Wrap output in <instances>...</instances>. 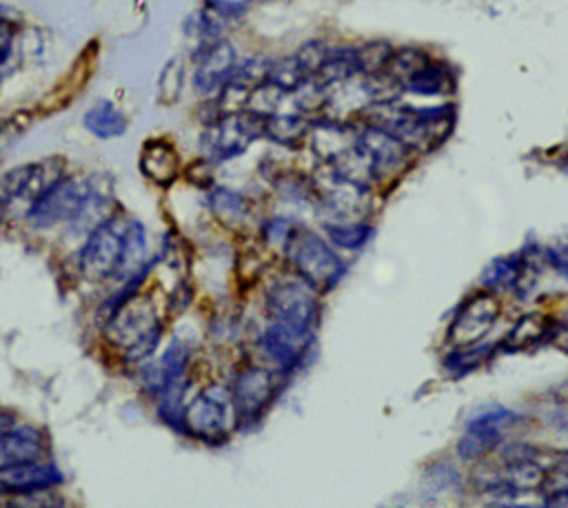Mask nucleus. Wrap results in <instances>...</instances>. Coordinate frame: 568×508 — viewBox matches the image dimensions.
<instances>
[{"mask_svg": "<svg viewBox=\"0 0 568 508\" xmlns=\"http://www.w3.org/2000/svg\"><path fill=\"white\" fill-rule=\"evenodd\" d=\"M364 124L379 126L404 142L410 151L428 153L437 149L453 131L455 124V106H404L393 102H371L362 109Z\"/></svg>", "mask_w": 568, "mask_h": 508, "instance_id": "obj_1", "label": "nucleus"}, {"mask_svg": "<svg viewBox=\"0 0 568 508\" xmlns=\"http://www.w3.org/2000/svg\"><path fill=\"white\" fill-rule=\"evenodd\" d=\"M390 53H393V47L386 40H373V42L355 47V55H357V64H359V75L382 71L386 67Z\"/></svg>", "mask_w": 568, "mask_h": 508, "instance_id": "obj_31", "label": "nucleus"}, {"mask_svg": "<svg viewBox=\"0 0 568 508\" xmlns=\"http://www.w3.org/2000/svg\"><path fill=\"white\" fill-rule=\"evenodd\" d=\"M275 395H277V375L275 370L264 366L240 368L231 386V399H233L237 419L242 421H257L262 413L271 406Z\"/></svg>", "mask_w": 568, "mask_h": 508, "instance_id": "obj_10", "label": "nucleus"}, {"mask_svg": "<svg viewBox=\"0 0 568 508\" xmlns=\"http://www.w3.org/2000/svg\"><path fill=\"white\" fill-rule=\"evenodd\" d=\"M499 437H501L499 433H484V430L466 428V433L462 435V439L457 444V453L462 459H468V461L479 459L497 446Z\"/></svg>", "mask_w": 568, "mask_h": 508, "instance_id": "obj_32", "label": "nucleus"}, {"mask_svg": "<svg viewBox=\"0 0 568 508\" xmlns=\"http://www.w3.org/2000/svg\"><path fill=\"white\" fill-rule=\"evenodd\" d=\"M240 55L233 42L224 38L200 42L191 53V87L204 100H215L224 89Z\"/></svg>", "mask_w": 568, "mask_h": 508, "instance_id": "obj_7", "label": "nucleus"}, {"mask_svg": "<svg viewBox=\"0 0 568 508\" xmlns=\"http://www.w3.org/2000/svg\"><path fill=\"white\" fill-rule=\"evenodd\" d=\"M355 144L366 155L375 180L397 171L408 160V153H410V149L404 142H399L395 135L373 124H364L357 131Z\"/></svg>", "mask_w": 568, "mask_h": 508, "instance_id": "obj_14", "label": "nucleus"}, {"mask_svg": "<svg viewBox=\"0 0 568 508\" xmlns=\"http://www.w3.org/2000/svg\"><path fill=\"white\" fill-rule=\"evenodd\" d=\"M355 75H359L355 47H335V49L331 47L328 55L324 58V62L320 64V69L311 80L324 89H331L335 84L348 82Z\"/></svg>", "mask_w": 568, "mask_h": 508, "instance_id": "obj_24", "label": "nucleus"}, {"mask_svg": "<svg viewBox=\"0 0 568 508\" xmlns=\"http://www.w3.org/2000/svg\"><path fill=\"white\" fill-rule=\"evenodd\" d=\"M313 342V328L295 326L286 322H273L260 337L264 355L282 373H291L300 366Z\"/></svg>", "mask_w": 568, "mask_h": 508, "instance_id": "obj_12", "label": "nucleus"}, {"mask_svg": "<svg viewBox=\"0 0 568 508\" xmlns=\"http://www.w3.org/2000/svg\"><path fill=\"white\" fill-rule=\"evenodd\" d=\"M62 481V473L49 461H7L0 466V492L33 495L44 492Z\"/></svg>", "mask_w": 568, "mask_h": 508, "instance_id": "obj_15", "label": "nucleus"}, {"mask_svg": "<svg viewBox=\"0 0 568 508\" xmlns=\"http://www.w3.org/2000/svg\"><path fill=\"white\" fill-rule=\"evenodd\" d=\"M82 124L91 135H95L100 140H113V138L124 135L126 115L122 113V109L115 102L98 100L84 111Z\"/></svg>", "mask_w": 568, "mask_h": 508, "instance_id": "obj_23", "label": "nucleus"}, {"mask_svg": "<svg viewBox=\"0 0 568 508\" xmlns=\"http://www.w3.org/2000/svg\"><path fill=\"white\" fill-rule=\"evenodd\" d=\"M131 220H122L111 215L106 222L95 226L78 255V266L82 277L91 282H100L113 277L122 264L124 246H126V231Z\"/></svg>", "mask_w": 568, "mask_h": 508, "instance_id": "obj_6", "label": "nucleus"}, {"mask_svg": "<svg viewBox=\"0 0 568 508\" xmlns=\"http://www.w3.org/2000/svg\"><path fill=\"white\" fill-rule=\"evenodd\" d=\"M308 80H311V73L302 64V60L297 58L295 51L286 53V55H280V58L271 60V64H268L266 84L277 89L282 95L297 93Z\"/></svg>", "mask_w": 568, "mask_h": 508, "instance_id": "obj_25", "label": "nucleus"}, {"mask_svg": "<svg viewBox=\"0 0 568 508\" xmlns=\"http://www.w3.org/2000/svg\"><path fill=\"white\" fill-rule=\"evenodd\" d=\"M355 135H357V129H353L351 124L322 118V120H311V133L306 144L313 149V153L320 160L328 164L355 144Z\"/></svg>", "mask_w": 568, "mask_h": 508, "instance_id": "obj_16", "label": "nucleus"}, {"mask_svg": "<svg viewBox=\"0 0 568 508\" xmlns=\"http://www.w3.org/2000/svg\"><path fill=\"white\" fill-rule=\"evenodd\" d=\"M0 453L7 461H33L44 455V435L31 424H18L4 430Z\"/></svg>", "mask_w": 568, "mask_h": 508, "instance_id": "obj_21", "label": "nucleus"}, {"mask_svg": "<svg viewBox=\"0 0 568 508\" xmlns=\"http://www.w3.org/2000/svg\"><path fill=\"white\" fill-rule=\"evenodd\" d=\"M324 231L335 246L348 248V251L362 248L373 235V228L364 222H326Z\"/></svg>", "mask_w": 568, "mask_h": 508, "instance_id": "obj_29", "label": "nucleus"}, {"mask_svg": "<svg viewBox=\"0 0 568 508\" xmlns=\"http://www.w3.org/2000/svg\"><path fill=\"white\" fill-rule=\"evenodd\" d=\"M266 311L275 322L313 328L317 319L315 288L300 280H280L266 293Z\"/></svg>", "mask_w": 568, "mask_h": 508, "instance_id": "obj_8", "label": "nucleus"}, {"mask_svg": "<svg viewBox=\"0 0 568 508\" xmlns=\"http://www.w3.org/2000/svg\"><path fill=\"white\" fill-rule=\"evenodd\" d=\"M455 89V78L446 64L428 60L419 71H415L406 82L404 91L415 95H444Z\"/></svg>", "mask_w": 568, "mask_h": 508, "instance_id": "obj_26", "label": "nucleus"}, {"mask_svg": "<svg viewBox=\"0 0 568 508\" xmlns=\"http://www.w3.org/2000/svg\"><path fill=\"white\" fill-rule=\"evenodd\" d=\"M186 364H189V346L175 337V339H171L164 355L153 366L144 368L142 386L151 393H160L169 384L184 377Z\"/></svg>", "mask_w": 568, "mask_h": 508, "instance_id": "obj_19", "label": "nucleus"}, {"mask_svg": "<svg viewBox=\"0 0 568 508\" xmlns=\"http://www.w3.org/2000/svg\"><path fill=\"white\" fill-rule=\"evenodd\" d=\"M64 162L60 158H47L29 164H20L0 175V200L11 202H33L38 200L53 182L62 177Z\"/></svg>", "mask_w": 568, "mask_h": 508, "instance_id": "obj_9", "label": "nucleus"}, {"mask_svg": "<svg viewBox=\"0 0 568 508\" xmlns=\"http://www.w3.org/2000/svg\"><path fill=\"white\" fill-rule=\"evenodd\" d=\"M548 475L532 459H510L499 477H495L486 488L495 495H521L537 490L546 484Z\"/></svg>", "mask_w": 568, "mask_h": 508, "instance_id": "obj_18", "label": "nucleus"}, {"mask_svg": "<svg viewBox=\"0 0 568 508\" xmlns=\"http://www.w3.org/2000/svg\"><path fill=\"white\" fill-rule=\"evenodd\" d=\"M497 315H499V302L493 293L484 291L466 297L459 304L448 326V342L455 348L477 344L493 328V324L497 322Z\"/></svg>", "mask_w": 568, "mask_h": 508, "instance_id": "obj_11", "label": "nucleus"}, {"mask_svg": "<svg viewBox=\"0 0 568 508\" xmlns=\"http://www.w3.org/2000/svg\"><path fill=\"white\" fill-rule=\"evenodd\" d=\"M524 271H526V262H524L521 255L497 257L484 271L481 282L488 291H508V288H515L521 282Z\"/></svg>", "mask_w": 568, "mask_h": 508, "instance_id": "obj_27", "label": "nucleus"}, {"mask_svg": "<svg viewBox=\"0 0 568 508\" xmlns=\"http://www.w3.org/2000/svg\"><path fill=\"white\" fill-rule=\"evenodd\" d=\"M13 9L0 4V69L7 64L13 44H16V35H18V24L20 20L11 16Z\"/></svg>", "mask_w": 568, "mask_h": 508, "instance_id": "obj_36", "label": "nucleus"}, {"mask_svg": "<svg viewBox=\"0 0 568 508\" xmlns=\"http://www.w3.org/2000/svg\"><path fill=\"white\" fill-rule=\"evenodd\" d=\"M98 182V175H62L38 200L29 204V211L24 215L27 222L36 228H49L60 222H71L82 211Z\"/></svg>", "mask_w": 568, "mask_h": 508, "instance_id": "obj_5", "label": "nucleus"}, {"mask_svg": "<svg viewBox=\"0 0 568 508\" xmlns=\"http://www.w3.org/2000/svg\"><path fill=\"white\" fill-rule=\"evenodd\" d=\"M104 337L126 362H142L151 357L162 337V322L155 315L151 297L133 293L122 299L109 313Z\"/></svg>", "mask_w": 568, "mask_h": 508, "instance_id": "obj_2", "label": "nucleus"}, {"mask_svg": "<svg viewBox=\"0 0 568 508\" xmlns=\"http://www.w3.org/2000/svg\"><path fill=\"white\" fill-rule=\"evenodd\" d=\"M4 430H7V428H2V421H0V439H2V435H4Z\"/></svg>", "mask_w": 568, "mask_h": 508, "instance_id": "obj_39", "label": "nucleus"}, {"mask_svg": "<svg viewBox=\"0 0 568 508\" xmlns=\"http://www.w3.org/2000/svg\"><path fill=\"white\" fill-rule=\"evenodd\" d=\"M284 253L297 277L317 293L331 291L346 273L344 260L328 246V242L304 226L291 228L284 242Z\"/></svg>", "mask_w": 568, "mask_h": 508, "instance_id": "obj_4", "label": "nucleus"}, {"mask_svg": "<svg viewBox=\"0 0 568 508\" xmlns=\"http://www.w3.org/2000/svg\"><path fill=\"white\" fill-rule=\"evenodd\" d=\"M264 118L266 113L251 106L220 113L200 133L202 155L211 162H229L244 155L264 135Z\"/></svg>", "mask_w": 568, "mask_h": 508, "instance_id": "obj_3", "label": "nucleus"}, {"mask_svg": "<svg viewBox=\"0 0 568 508\" xmlns=\"http://www.w3.org/2000/svg\"><path fill=\"white\" fill-rule=\"evenodd\" d=\"M488 355H490V346H479V348H468V346H464V348L453 350V353L446 357L444 364H446L448 370H455L457 375H462V373H468V370L477 368Z\"/></svg>", "mask_w": 568, "mask_h": 508, "instance_id": "obj_35", "label": "nucleus"}, {"mask_svg": "<svg viewBox=\"0 0 568 508\" xmlns=\"http://www.w3.org/2000/svg\"><path fill=\"white\" fill-rule=\"evenodd\" d=\"M428 60H430V58H428L422 49H417V47H402V49H393V53H390V58H388L384 71H388V73L404 87V82H406L415 71H419Z\"/></svg>", "mask_w": 568, "mask_h": 508, "instance_id": "obj_28", "label": "nucleus"}, {"mask_svg": "<svg viewBox=\"0 0 568 508\" xmlns=\"http://www.w3.org/2000/svg\"><path fill=\"white\" fill-rule=\"evenodd\" d=\"M182 87H184V62L182 58H171L160 73V82H158L160 100L164 104H173L180 98Z\"/></svg>", "mask_w": 568, "mask_h": 508, "instance_id": "obj_33", "label": "nucleus"}, {"mask_svg": "<svg viewBox=\"0 0 568 508\" xmlns=\"http://www.w3.org/2000/svg\"><path fill=\"white\" fill-rule=\"evenodd\" d=\"M182 426L189 435L206 441L224 439L226 435V402L213 390H202L182 410Z\"/></svg>", "mask_w": 568, "mask_h": 508, "instance_id": "obj_13", "label": "nucleus"}, {"mask_svg": "<svg viewBox=\"0 0 568 508\" xmlns=\"http://www.w3.org/2000/svg\"><path fill=\"white\" fill-rule=\"evenodd\" d=\"M140 171L144 173V177L160 186L173 184L180 171V155L173 142L166 138L146 140L140 153Z\"/></svg>", "mask_w": 568, "mask_h": 508, "instance_id": "obj_17", "label": "nucleus"}, {"mask_svg": "<svg viewBox=\"0 0 568 508\" xmlns=\"http://www.w3.org/2000/svg\"><path fill=\"white\" fill-rule=\"evenodd\" d=\"M253 2L255 0H204V4L217 9L220 13L229 16L231 20H240Z\"/></svg>", "mask_w": 568, "mask_h": 508, "instance_id": "obj_37", "label": "nucleus"}, {"mask_svg": "<svg viewBox=\"0 0 568 508\" xmlns=\"http://www.w3.org/2000/svg\"><path fill=\"white\" fill-rule=\"evenodd\" d=\"M517 419H519L517 413H513V410H508V408H504V406H497V408L486 410V413H481L479 417L470 419L466 428H470V430H484V433H499V435H501V430L508 428L510 424H515Z\"/></svg>", "mask_w": 568, "mask_h": 508, "instance_id": "obj_34", "label": "nucleus"}, {"mask_svg": "<svg viewBox=\"0 0 568 508\" xmlns=\"http://www.w3.org/2000/svg\"><path fill=\"white\" fill-rule=\"evenodd\" d=\"M308 133H311V118L300 113V111H291V113H266L264 118V140L284 146V149H300L302 144L308 142Z\"/></svg>", "mask_w": 568, "mask_h": 508, "instance_id": "obj_20", "label": "nucleus"}, {"mask_svg": "<svg viewBox=\"0 0 568 508\" xmlns=\"http://www.w3.org/2000/svg\"><path fill=\"white\" fill-rule=\"evenodd\" d=\"M552 319L541 313H526L521 315L513 328L506 333V337L499 342V348L506 353L526 350L530 346H537L544 339H550L552 333Z\"/></svg>", "mask_w": 568, "mask_h": 508, "instance_id": "obj_22", "label": "nucleus"}, {"mask_svg": "<svg viewBox=\"0 0 568 508\" xmlns=\"http://www.w3.org/2000/svg\"><path fill=\"white\" fill-rule=\"evenodd\" d=\"M550 342H552L557 348H561L564 353H568V319L552 324Z\"/></svg>", "mask_w": 568, "mask_h": 508, "instance_id": "obj_38", "label": "nucleus"}, {"mask_svg": "<svg viewBox=\"0 0 568 508\" xmlns=\"http://www.w3.org/2000/svg\"><path fill=\"white\" fill-rule=\"evenodd\" d=\"M209 204L211 209L222 217V220H242L248 211L246 200L242 193L233 189H215L209 193Z\"/></svg>", "mask_w": 568, "mask_h": 508, "instance_id": "obj_30", "label": "nucleus"}]
</instances>
